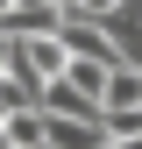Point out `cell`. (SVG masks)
<instances>
[{"mask_svg":"<svg viewBox=\"0 0 142 149\" xmlns=\"http://www.w3.org/2000/svg\"><path fill=\"white\" fill-rule=\"evenodd\" d=\"M64 0H7V36H36V29H64Z\"/></svg>","mask_w":142,"mask_h":149,"instance_id":"obj_1","label":"cell"}]
</instances>
